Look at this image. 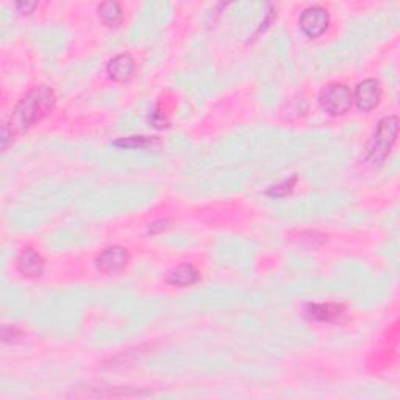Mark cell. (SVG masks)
<instances>
[{
	"instance_id": "cell-8",
	"label": "cell",
	"mask_w": 400,
	"mask_h": 400,
	"mask_svg": "<svg viewBox=\"0 0 400 400\" xmlns=\"http://www.w3.org/2000/svg\"><path fill=\"white\" fill-rule=\"evenodd\" d=\"M18 269L24 277H29V279L41 277L44 272V260L38 252L27 249L19 255Z\"/></svg>"
},
{
	"instance_id": "cell-12",
	"label": "cell",
	"mask_w": 400,
	"mask_h": 400,
	"mask_svg": "<svg viewBox=\"0 0 400 400\" xmlns=\"http://www.w3.org/2000/svg\"><path fill=\"white\" fill-rule=\"evenodd\" d=\"M154 142H156L154 138L130 136V138H124V140L116 141L114 146L116 147H126V149H147Z\"/></svg>"
},
{
	"instance_id": "cell-9",
	"label": "cell",
	"mask_w": 400,
	"mask_h": 400,
	"mask_svg": "<svg viewBox=\"0 0 400 400\" xmlns=\"http://www.w3.org/2000/svg\"><path fill=\"white\" fill-rule=\"evenodd\" d=\"M344 312L342 305H336V303H309L303 308V314H305L309 321H319V322H330L340 317Z\"/></svg>"
},
{
	"instance_id": "cell-2",
	"label": "cell",
	"mask_w": 400,
	"mask_h": 400,
	"mask_svg": "<svg viewBox=\"0 0 400 400\" xmlns=\"http://www.w3.org/2000/svg\"><path fill=\"white\" fill-rule=\"evenodd\" d=\"M399 132L397 116H386L378 122V127L372 138L371 146L368 149V160L371 163L383 161L394 146Z\"/></svg>"
},
{
	"instance_id": "cell-3",
	"label": "cell",
	"mask_w": 400,
	"mask_h": 400,
	"mask_svg": "<svg viewBox=\"0 0 400 400\" xmlns=\"http://www.w3.org/2000/svg\"><path fill=\"white\" fill-rule=\"evenodd\" d=\"M321 105L326 109L328 114L332 116H341L346 114L350 107L352 100H354V95H352L350 88L346 85H330L321 93Z\"/></svg>"
},
{
	"instance_id": "cell-11",
	"label": "cell",
	"mask_w": 400,
	"mask_h": 400,
	"mask_svg": "<svg viewBox=\"0 0 400 400\" xmlns=\"http://www.w3.org/2000/svg\"><path fill=\"white\" fill-rule=\"evenodd\" d=\"M100 18L103 24L108 27H116L122 20V10L119 4L116 2H105L99 6Z\"/></svg>"
},
{
	"instance_id": "cell-1",
	"label": "cell",
	"mask_w": 400,
	"mask_h": 400,
	"mask_svg": "<svg viewBox=\"0 0 400 400\" xmlns=\"http://www.w3.org/2000/svg\"><path fill=\"white\" fill-rule=\"evenodd\" d=\"M55 105V94L51 88L47 86H36L20 100L15 112H13L8 124L4 128L2 135V146L5 149L6 140L16 136L18 133L25 132L34 124L39 122L44 116L51 113V109Z\"/></svg>"
},
{
	"instance_id": "cell-14",
	"label": "cell",
	"mask_w": 400,
	"mask_h": 400,
	"mask_svg": "<svg viewBox=\"0 0 400 400\" xmlns=\"http://www.w3.org/2000/svg\"><path fill=\"white\" fill-rule=\"evenodd\" d=\"M34 8H36V4H24V2H20V4H18V10L20 11V13H24V15H30V13H33L34 11Z\"/></svg>"
},
{
	"instance_id": "cell-10",
	"label": "cell",
	"mask_w": 400,
	"mask_h": 400,
	"mask_svg": "<svg viewBox=\"0 0 400 400\" xmlns=\"http://www.w3.org/2000/svg\"><path fill=\"white\" fill-rule=\"evenodd\" d=\"M199 277L200 275L194 267L185 265V266L177 267L175 271L169 275L168 281L174 286H189V285H194L199 280Z\"/></svg>"
},
{
	"instance_id": "cell-7",
	"label": "cell",
	"mask_w": 400,
	"mask_h": 400,
	"mask_svg": "<svg viewBox=\"0 0 400 400\" xmlns=\"http://www.w3.org/2000/svg\"><path fill=\"white\" fill-rule=\"evenodd\" d=\"M108 75L114 81H119V84H126L135 72V60L130 57L128 53L117 55L112 61L108 63Z\"/></svg>"
},
{
	"instance_id": "cell-5",
	"label": "cell",
	"mask_w": 400,
	"mask_h": 400,
	"mask_svg": "<svg viewBox=\"0 0 400 400\" xmlns=\"http://www.w3.org/2000/svg\"><path fill=\"white\" fill-rule=\"evenodd\" d=\"M95 263H98V269L100 272L116 274L127 266L128 253L121 246H112L99 255Z\"/></svg>"
},
{
	"instance_id": "cell-13",
	"label": "cell",
	"mask_w": 400,
	"mask_h": 400,
	"mask_svg": "<svg viewBox=\"0 0 400 400\" xmlns=\"http://www.w3.org/2000/svg\"><path fill=\"white\" fill-rule=\"evenodd\" d=\"M294 185H295V177H293L291 180H286V182H284V183L274 186V188H271V189L267 191V196H274V197H284V196H288L289 192L293 191Z\"/></svg>"
},
{
	"instance_id": "cell-4",
	"label": "cell",
	"mask_w": 400,
	"mask_h": 400,
	"mask_svg": "<svg viewBox=\"0 0 400 400\" xmlns=\"http://www.w3.org/2000/svg\"><path fill=\"white\" fill-rule=\"evenodd\" d=\"M299 24L302 32L305 33L308 38H319L321 34L326 33V30L328 29V13L326 8H322V6H312V8L303 11Z\"/></svg>"
},
{
	"instance_id": "cell-6",
	"label": "cell",
	"mask_w": 400,
	"mask_h": 400,
	"mask_svg": "<svg viewBox=\"0 0 400 400\" xmlns=\"http://www.w3.org/2000/svg\"><path fill=\"white\" fill-rule=\"evenodd\" d=\"M382 99V89L378 81L374 79L364 80L363 84L356 86L355 91V102L356 107L361 109V112H372Z\"/></svg>"
}]
</instances>
